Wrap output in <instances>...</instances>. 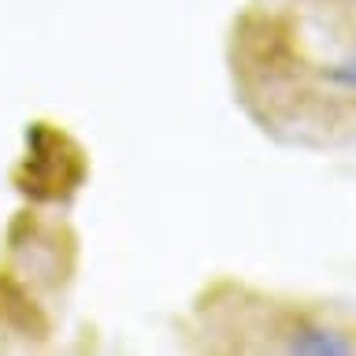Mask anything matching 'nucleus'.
Returning <instances> with one entry per match:
<instances>
[{"label": "nucleus", "mask_w": 356, "mask_h": 356, "mask_svg": "<svg viewBox=\"0 0 356 356\" xmlns=\"http://www.w3.org/2000/svg\"><path fill=\"white\" fill-rule=\"evenodd\" d=\"M286 349L297 356H345V353H353V345L330 327H300L293 330Z\"/></svg>", "instance_id": "nucleus-1"}, {"label": "nucleus", "mask_w": 356, "mask_h": 356, "mask_svg": "<svg viewBox=\"0 0 356 356\" xmlns=\"http://www.w3.org/2000/svg\"><path fill=\"white\" fill-rule=\"evenodd\" d=\"M330 78H334V82H341V86H356V60L353 63H341Z\"/></svg>", "instance_id": "nucleus-2"}]
</instances>
